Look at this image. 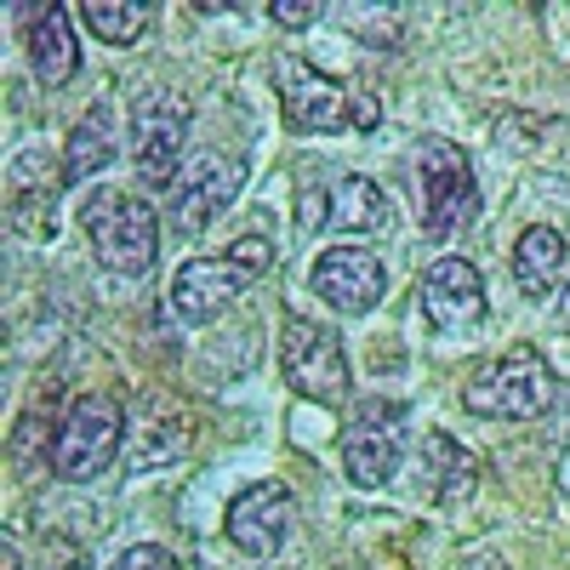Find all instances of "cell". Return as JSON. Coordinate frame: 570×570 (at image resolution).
Here are the masks:
<instances>
[{"instance_id":"obj_1","label":"cell","mask_w":570,"mask_h":570,"mask_svg":"<svg viewBox=\"0 0 570 570\" xmlns=\"http://www.w3.org/2000/svg\"><path fill=\"white\" fill-rule=\"evenodd\" d=\"M405 188L416 200V223L434 240H451L456 228H468L480 217V177L473 160L445 137H416L405 155Z\"/></svg>"},{"instance_id":"obj_2","label":"cell","mask_w":570,"mask_h":570,"mask_svg":"<svg viewBox=\"0 0 570 570\" xmlns=\"http://www.w3.org/2000/svg\"><path fill=\"white\" fill-rule=\"evenodd\" d=\"M268 263H274L268 240H252V234H246V240H234L228 252H217V257L183 263L177 279H171V320H183V325H206V320H217L234 297L246 292L252 279L268 274Z\"/></svg>"},{"instance_id":"obj_3","label":"cell","mask_w":570,"mask_h":570,"mask_svg":"<svg viewBox=\"0 0 570 570\" xmlns=\"http://www.w3.org/2000/svg\"><path fill=\"white\" fill-rule=\"evenodd\" d=\"M80 228H86L91 252H98V263L115 268V274H149L155 257H160V217L137 195L98 188V195L80 206Z\"/></svg>"},{"instance_id":"obj_4","label":"cell","mask_w":570,"mask_h":570,"mask_svg":"<svg viewBox=\"0 0 570 570\" xmlns=\"http://www.w3.org/2000/svg\"><path fill=\"white\" fill-rule=\"evenodd\" d=\"M559 383H553V365L537 354V348H513L491 365H480L462 389V405L473 416H497V422H525V416H542L553 405Z\"/></svg>"},{"instance_id":"obj_5","label":"cell","mask_w":570,"mask_h":570,"mask_svg":"<svg viewBox=\"0 0 570 570\" xmlns=\"http://www.w3.org/2000/svg\"><path fill=\"white\" fill-rule=\"evenodd\" d=\"M120 440H126V411L115 394H80L63 422L52 428V468L58 480L80 485V480H98V473L120 456Z\"/></svg>"},{"instance_id":"obj_6","label":"cell","mask_w":570,"mask_h":570,"mask_svg":"<svg viewBox=\"0 0 570 570\" xmlns=\"http://www.w3.org/2000/svg\"><path fill=\"white\" fill-rule=\"evenodd\" d=\"M279 365H285V383L303 400H314V405L348 400V354H343V337L331 325L292 314L279 325Z\"/></svg>"},{"instance_id":"obj_7","label":"cell","mask_w":570,"mask_h":570,"mask_svg":"<svg viewBox=\"0 0 570 570\" xmlns=\"http://www.w3.org/2000/svg\"><path fill=\"white\" fill-rule=\"evenodd\" d=\"M240 183H246V160L217 155V149L188 155V160H183V171H177V177H171V188H166L171 228H177V234H206V228L234 206Z\"/></svg>"},{"instance_id":"obj_8","label":"cell","mask_w":570,"mask_h":570,"mask_svg":"<svg viewBox=\"0 0 570 570\" xmlns=\"http://www.w3.org/2000/svg\"><path fill=\"white\" fill-rule=\"evenodd\" d=\"M183 142H188V104L177 91H142L131 109V166L149 188H171L183 171Z\"/></svg>"},{"instance_id":"obj_9","label":"cell","mask_w":570,"mask_h":570,"mask_svg":"<svg viewBox=\"0 0 570 570\" xmlns=\"http://www.w3.org/2000/svg\"><path fill=\"white\" fill-rule=\"evenodd\" d=\"M274 86H279V104H285V126L303 131V137H331V131H348L354 126V98L325 80L314 63L297 58H274Z\"/></svg>"},{"instance_id":"obj_10","label":"cell","mask_w":570,"mask_h":570,"mask_svg":"<svg viewBox=\"0 0 570 570\" xmlns=\"http://www.w3.org/2000/svg\"><path fill=\"white\" fill-rule=\"evenodd\" d=\"M389 223V200L371 177H331V183H308L297 195V228L320 234V228H337V234H376Z\"/></svg>"},{"instance_id":"obj_11","label":"cell","mask_w":570,"mask_h":570,"mask_svg":"<svg viewBox=\"0 0 570 570\" xmlns=\"http://www.w3.org/2000/svg\"><path fill=\"white\" fill-rule=\"evenodd\" d=\"M308 285H314V297L331 303L343 320H360V314H371L376 303H383L389 268H383V257L365 252V246H331V252L314 257Z\"/></svg>"},{"instance_id":"obj_12","label":"cell","mask_w":570,"mask_h":570,"mask_svg":"<svg viewBox=\"0 0 570 570\" xmlns=\"http://www.w3.org/2000/svg\"><path fill=\"white\" fill-rule=\"evenodd\" d=\"M223 525H228V542L240 553L274 559L285 548V537H292V525H297V497H292L285 480H257V485H246L240 497L228 502Z\"/></svg>"},{"instance_id":"obj_13","label":"cell","mask_w":570,"mask_h":570,"mask_svg":"<svg viewBox=\"0 0 570 570\" xmlns=\"http://www.w3.org/2000/svg\"><path fill=\"white\" fill-rule=\"evenodd\" d=\"M416 303H422V320L434 325L440 337H468V331H480V320H485V279L462 257H440L422 274Z\"/></svg>"},{"instance_id":"obj_14","label":"cell","mask_w":570,"mask_h":570,"mask_svg":"<svg viewBox=\"0 0 570 570\" xmlns=\"http://www.w3.org/2000/svg\"><path fill=\"white\" fill-rule=\"evenodd\" d=\"M405 462V411H389V405H365L348 434H343V468L354 485H389Z\"/></svg>"},{"instance_id":"obj_15","label":"cell","mask_w":570,"mask_h":570,"mask_svg":"<svg viewBox=\"0 0 570 570\" xmlns=\"http://www.w3.org/2000/svg\"><path fill=\"white\" fill-rule=\"evenodd\" d=\"M564 274H570V246H564V234L537 223L519 234V246H513V279H519V292H525L531 303H548L564 292Z\"/></svg>"},{"instance_id":"obj_16","label":"cell","mask_w":570,"mask_h":570,"mask_svg":"<svg viewBox=\"0 0 570 570\" xmlns=\"http://www.w3.org/2000/svg\"><path fill=\"white\" fill-rule=\"evenodd\" d=\"M115 155H120L115 104H109V98H98V104H91V109L80 115V126L69 131L58 177H63V183H86V177H98L104 166H115Z\"/></svg>"},{"instance_id":"obj_17","label":"cell","mask_w":570,"mask_h":570,"mask_svg":"<svg viewBox=\"0 0 570 570\" xmlns=\"http://www.w3.org/2000/svg\"><path fill=\"white\" fill-rule=\"evenodd\" d=\"M23 46H29V69L40 86H69L80 75V40H75L69 7H46V18L29 23Z\"/></svg>"},{"instance_id":"obj_18","label":"cell","mask_w":570,"mask_h":570,"mask_svg":"<svg viewBox=\"0 0 570 570\" xmlns=\"http://www.w3.org/2000/svg\"><path fill=\"white\" fill-rule=\"evenodd\" d=\"M422 473H428V491L440 502H462L480 485V456H468L451 434H428L422 440Z\"/></svg>"},{"instance_id":"obj_19","label":"cell","mask_w":570,"mask_h":570,"mask_svg":"<svg viewBox=\"0 0 570 570\" xmlns=\"http://www.w3.org/2000/svg\"><path fill=\"white\" fill-rule=\"evenodd\" d=\"M80 23L109 46H131L142 35V23H149V7H131V0H86Z\"/></svg>"},{"instance_id":"obj_20","label":"cell","mask_w":570,"mask_h":570,"mask_svg":"<svg viewBox=\"0 0 570 570\" xmlns=\"http://www.w3.org/2000/svg\"><path fill=\"white\" fill-rule=\"evenodd\" d=\"M109 570H177V553L160 548V542H137V548H126Z\"/></svg>"},{"instance_id":"obj_21","label":"cell","mask_w":570,"mask_h":570,"mask_svg":"<svg viewBox=\"0 0 570 570\" xmlns=\"http://www.w3.org/2000/svg\"><path fill=\"white\" fill-rule=\"evenodd\" d=\"M320 12H325V7H314V0H274V7H268V18L285 23V29H308Z\"/></svg>"},{"instance_id":"obj_22","label":"cell","mask_w":570,"mask_h":570,"mask_svg":"<svg viewBox=\"0 0 570 570\" xmlns=\"http://www.w3.org/2000/svg\"><path fill=\"white\" fill-rule=\"evenodd\" d=\"M40 440L52 445V434H46V422H40V416H23V422H18V462H23V468L35 462V445H40Z\"/></svg>"},{"instance_id":"obj_23","label":"cell","mask_w":570,"mask_h":570,"mask_svg":"<svg viewBox=\"0 0 570 570\" xmlns=\"http://www.w3.org/2000/svg\"><path fill=\"white\" fill-rule=\"evenodd\" d=\"M376 126V98L371 91H354V131H371Z\"/></svg>"},{"instance_id":"obj_24","label":"cell","mask_w":570,"mask_h":570,"mask_svg":"<svg viewBox=\"0 0 570 570\" xmlns=\"http://www.w3.org/2000/svg\"><path fill=\"white\" fill-rule=\"evenodd\" d=\"M553 320H559V331H570V285L559 292V308H553Z\"/></svg>"},{"instance_id":"obj_25","label":"cell","mask_w":570,"mask_h":570,"mask_svg":"<svg viewBox=\"0 0 570 570\" xmlns=\"http://www.w3.org/2000/svg\"><path fill=\"white\" fill-rule=\"evenodd\" d=\"M462 570H508V564H502V559H491V553H480V559H468Z\"/></svg>"},{"instance_id":"obj_26","label":"cell","mask_w":570,"mask_h":570,"mask_svg":"<svg viewBox=\"0 0 570 570\" xmlns=\"http://www.w3.org/2000/svg\"><path fill=\"white\" fill-rule=\"evenodd\" d=\"M7 570H23V559H18V548L7 542Z\"/></svg>"}]
</instances>
